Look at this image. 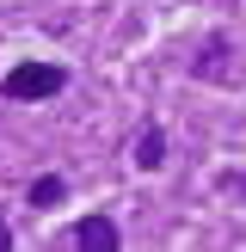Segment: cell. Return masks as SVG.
<instances>
[{
	"label": "cell",
	"instance_id": "obj_6",
	"mask_svg": "<svg viewBox=\"0 0 246 252\" xmlns=\"http://www.w3.org/2000/svg\"><path fill=\"white\" fill-rule=\"evenodd\" d=\"M0 252H12V234H6V228H0Z\"/></svg>",
	"mask_w": 246,
	"mask_h": 252
},
{
	"label": "cell",
	"instance_id": "obj_2",
	"mask_svg": "<svg viewBox=\"0 0 246 252\" xmlns=\"http://www.w3.org/2000/svg\"><path fill=\"white\" fill-rule=\"evenodd\" d=\"M74 246H86V252H117L123 240H117V221L111 216H86L80 228H74Z\"/></svg>",
	"mask_w": 246,
	"mask_h": 252
},
{
	"label": "cell",
	"instance_id": "obj_4",
	"mask_svg": "<svg viewBox=\"0 0 246 252\" xmlns=\"http://www.w3.org/2000/svg\"><path fill=\"white\" fill-rule=\"evenodd\" d=\"M221 68H228V37H209L203 56H197V80H215Z\"/></svg>",
	"mask_w": 246,
	"mask_h": 252
},
{
	"label": "cell",
	"instance_id": "obj_3",
	"mask_svg": "<svg viewBox=\"0 0 246 252\" xmlns=\"http://www.w3.org/2000/svg\"><path fill=\"white\" fill-rule=\"evenodd\" d=\"M135 166H142V172H160V166H166V129H160V123L142 129V142H135Z\"/></svg>",
	"mask_w": 246,
	"mask_h": 252
},
{
	"label": "cell",
	"instance_id": "obj_1",
	"mask_svg": "<svg viewBox=\"0 0 246 252\" xmlns=\"http://www.w3.org/2000/svg\"><path fill=\"white\" fill-rule=\"evenodd\" d=\"M62 86H68V68H62V62H19V68H6V80H0V98L31 105V98H56Z\"/></svg>",
	"mask_w": 246,
	"mask_h": 252
},
{
	"label": "cell",
	"instance_id": "obj_5",
	"mask_svg": "<svg viewBox=\"0 0 246 252\" xmlns=\"http://www.w3.org/2000/svg\"><path fill=\"white\" fill-rule=\"evenodd\" d=\"M62 197H68V185H62V179H56V172H43V179H37V185H31V203H37V209H56V203H62Z\"/></svg>",
	"mask_w": 246,
	"mask_h": 252
}]
</instances>
